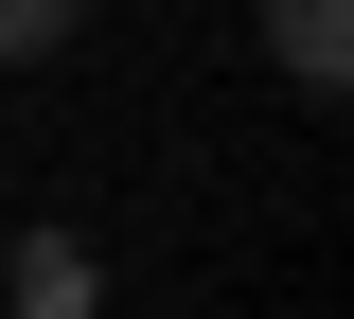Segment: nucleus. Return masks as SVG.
Wrapping results in <instances>:
<instances>
[{"label":"nucleus","instance_id":"f03ea898","mask_svg":"<svg viewBox=\"0 0 354 319\" xmlns=\"http://www.w3.org/2000/svg\"><path fill=\"white\" fill-rule=\"evenodd\" d=\"M71 18H88V0H0V71H36V53H71Z\"/></svg>","mask_w":354,"mask_h":319},{"label":"nucleus","instance_id":"f257e3e1","mask_svg":"<svg viewBox=\"0 0 354 319\" xmlns=\"http://www.w3.org/2000/svg\"><path fill=\"white\" fill-rule=\"evenodd\" d=\"M266 71L283 89H337L354 71V0H266Z\"/></svg>","mask_w":354,"mask_h":319}]
</instances>
